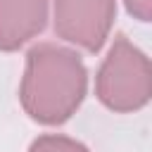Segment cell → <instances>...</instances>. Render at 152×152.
<instances>
[{
  "label": "cell",
  "instance_id": "3957f363",
  "mask_svg": "<svg viewBox=\"0 0 152 152\" xmlns=\"http://www.w3.org/2000/svg\"><path fill=\"white\" fill-rule=\"evenodd\" d=\"M55 33L88 52H97L109 38L116 0H55Z\"/></svg>",
  "mask_w": 152,
  "mask_h": 152
},
{
  "label": "cell",
  "instance_id": "7a4b0ae2",
  "mask_svg": "<svg viewBox=\"0 0 152 152\" xmlns=\"http://www.w3.org/2000/svg\"><path fill=\"white\" fill-rule=\"evenodd\" d=\"M97 100L119 114L138 112L152 95V69L147 55L119 33L95 76Z\"/></svg>",
  "mask_w": 152,
  "mask_h": 152
},
{
  "label": "cell",
  "instance_id": "6da1fadb",
  "mask_svg": "<svg viewBox=\"0 0 152 152\" xmlns=\"http://www.w3.org/2000/svg\"><path fill=\"white\" fill-rule=\"evenodd\" d=\"M88 90V71L78 52L57 43H38L26 55L19 86L24 112L45 126L69 121Z\"/></svg>",
  "mask_w": 152,
  "mask_h": 152
},
{
  "label": "cell",
  "instance_id": "8992f818",
  "mask_svg": "<svg viewBox=\"0 0 152 152\" xmlns=\"http://www.w3.org/2000/svg\"><path fill=\"white\" fill-rule=\"evenodd\" d=\"M128 14H133L138 21H150L152 17V0H124Z\"/></svg>",
  "mask_w": 152,
  "mask_h": 152
},
{
  "label": "cell",
  "instance_id": "277c9868",
  "mask_svg": "<svg viewBox=\"0 0 152 152\" xmlns=\"http://www.w3.org/2000/svg\"><path fill=\"white\" fill-rule=\"evenodd\" d=\"M48 24V0H0V50L14 52Z\"/></svg>",
  "mask_w": 152,
  "mask_h": 152
},
{
  "label": "cell",
  "instance_id": "5b68a950",
  "mask_svg": "<svg viewBox=\"0 0 152 152\" xmlns=\"http://www.w3.org/2000/svg\"><path fill=\"white\" fill-rule=\"evenodd\" d=\"M28 152H90L83 142L66 138V135H57V133H48L40 135L31 142Z\"/></svg>",
  "mask_w": 152,
  "mask_h": 152
}]
</instances>
